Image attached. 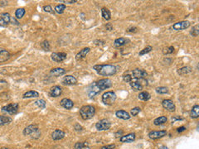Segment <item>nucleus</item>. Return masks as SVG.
Listing matches in <instances>:
<instances>
[{
	"instance_id": "c756f323",
	"label": "nucleus",
	"mask_w": 199,
	"mask_h": 149,
	"mask_svg": "<svg viewBox=\"0 0 199 149\" xmlns=\"http://www.w3.org/2000/svg\"><path fill=\"white\" fill-rule=\"evenodd\" d=\"M139 99L140 100H143V101H148L150 98H151V95L149 92L147 91H143L140 93V95H138Z\"/></svg>"
},
{
	"instance_id": "e433bc0d",
	"label": "nucleus",
	"mask_w": 199,
	"mask_h": 149,
	"mask_svg": "<svg viewBox=\"0 0 199 149\" xmlns=\"http://www.w3.org/2000/svg\"><path fill=\"white\" fill-rule=\"evenodd\" d=\"M156 92H157L158 94H160V95L167 94V93H169V89H168L167 87L161 86V87H158V88H156Z\"/></svg>"
},
{
	"instance_id": "7c9ffc66",
	"label": "nucleus",
	"mask_w": 199,
	"mask_h": 149,
	"mask_svg": "<svg viewBox=\"0 0 199 149\" xmlns=\"http://www.w3.org/2000/svg\"><path fill=\"white\" fill-rule=\"evenodd\" d=\"M101 15H102L103 18L107 20V21H109L111 18V12L109 11V9L106 8H102V9H101Z\"/></svg>"
},
{
	"instance_id": "7ed1b4c3",
	"label": "nucleus",
	"mask_w": 199,
	"mask_h": 149,
	"mask_svg": "<svg viewBox=\"0 0 199 149\" xmlns=\"http://www.w3.org/2000/svg\"><path fill=\"white\" fill-rule=\"evenodd\" d=\"M117 95L114 91H107L102 95V102L106 105H112L115 102Z\"/></svg>"
},
{
	"instance_id": "ea45409f",
	"label": "nucleus",
	"mask_w": 199,
	"mask_h": 149,
	"mask_svg": "<svg viewBox=\"0 0 199 149\" xmlns=\"http://www.w3.org/2000/svg\"><path fill=\"white\" fill-rule=\"evenodd\" d=\"M173 52H174V47L173 46H169V47L164 49V51H163V53H164V55H168V54L173 53Z\"/></svg>"
},
{
	"instance_id": "c03bdc74",
	"label": "nucleus",
	"mask_w": 199,
	"mask_h": 149,
	"mask_svg": "<svg viewBox=\"0 0 199 149\" xmlns=\"http://www.w3.org/2000/svg\"><path fill=\"white\" fill-rule=\"evenodd\" d=\"M115 148V144H110V145H106V146L102 147L101 149H114Z\"/></svg>"
},
{
	"instance_id": "cd10ccee",
	"label": "nucleus",
	"mask_w": 199,
	"mask_h": 149,
	"mask_svg": "<svg viewBox=\"0 0 199 149\" xmlns=\"http://www.w3.org/2000/svg\"><path fill=\"white\" fill-rule=\"evenodd\" d=\"M38 96H39V93L35 91V90H29V91L24 93L23 95L24 99H26V98H37Z\"/></svg>"
},
{
	"instance_id": "f8f14e48",
	"label": "nucleus",
	"mask_w": 199,
	"mask_h": 149,
	"mask_svg": "<svg viewBox=\"0 0 199 149\" xmlns=\"http://www.w3.org/2000/svg\"><path fill=\"white\" fill-rule=\"evenodd\" d=\"M10 20H11V16L9 13L8 12L0 13V26L5 27L10 23Z\"/></svg>"
},
{
	"instance_id": "6e6552de",
	"label": "nucleus",
	"mask_w": 199,
	"mask_h": 149,
	"mask_svg": "<svg viewBox=\"0 0 199 149\" xmlns=\"http://www.w3.org/2000/svg\"><path fill=\"white\" fill-rule=\"evenodd\" d=\"M189 27H190V23L188 21H181L174 23L173 25V29L175 31H181V30L188 28Z\"/></svg>"
},
{
	"instance_id": "9b49d317",
	"label": "nucleus",
	"mask_w": 199,
	"mask_h": 149,
	"mask_svg": "<svg viewBox=\"0 0 199 149\" xmlns=\"http://www.w3.org/2000/svg\"><path fill=\"white\" fill-rule=\"evenodd\" d=\"M67 57L66 53L65 52H59V53H53L52 54V60L56 62H61L65 61Z\"/></svg>"
},
{
	"instance_id": "72a5a7b5",
	"label": "nucleus",
	"mask_w": 199,
	"mask_h": 149,
	"mask_svg": "<svg viewBox=\"0 0 199 149\" xmlns=\"http://www.w3.org/2000/svg\"><path fill=\"white\" fill-rule=\"evenodd\" d=\"M66 9V5L65 4H58L55 7V12L58 14H61L63 13V12Z\"/></svg>"
},
{
	"instance_id": "c85d7f7f",
	"label": "nucleus",
	"mask_w": 199,
	"mask_h": 149,
	"mask_svg": "<svg viewBox=\"0 0 199 149\" xmlns=\"http://www.w3.org/2000/svg\"><path fill=\"white\" fill-rule=\"evenodd\" d=\"M168 121V119L166 118V116H160L157 119H155L154 121H153V123L154 125H161V124H164L165 123H167Z\"/></svg>"
},
{
	"instance_id": "20e7f679",
	"label": "nucleus",
	"mask_w": 199,
	"mask_h": 149,
	"mask_svg": "<svg viewBox=\"0 0 199 149\" xmlns=\"http://www.w3.org/2000/svg\"><path fill=\"white\" fill-rule=\"evenodd\" d=\"M23 134L26 135V136H32L33 138V135L37 136V138H39L40 136V132H39V129H38V127L37 126L36 124H32V125H29L27 128H25V129L23 130Z\"/></svg>"
},
{
	"instance_id": "a878e982",
	"label": "nucleus",
	"mask_w": 199,
	"mask_h": 149,
	"mask_svg": "<svg viewBox=\"0 0 199 149\" xmlns=\"http://www.w3.org/2000/svg\"><path fill=\"white\" fill-rule=\"evenodd\" d=\"M66 73V70L63 68H54L51 70V74H53L54 76H60Z\"/></svg>"
},
{
	"instance_id": "0eeeda50",
	"label": "nucleus",
	"mask_w": 199,
	"mask_h": 149,
	"mask_svg": "<svg viewBox=\"0 0 199 149\" xmlns=\"http://www.w3.org/2000/svg\"><path fill=\"white\" fill-rule=\"evenodd\" d=\"M111 126V122L108 120V119H106L100 120L95 124V128H96V129L98 131H106V130L110 129Z\"/></svg>"
},
{
	"instance_id": "de8ad7c7",
	"label": "nucleus",
	"mask_w": 199,
	"mask_h": 149,
	"mask_svg": "<svg viewBox=\"0 0 199 149\" xmlns=\"http://www.w3.org/2000/svg\"><path fill=\"white\" fill-rule=\"evenodd\" d=\"M75 129H76V131H82V127L80 125V124H76V126H75Z\"/></svg>"
},
{
	"instance_id": "58836bf2",
	"label": "nucleus",
	"mask_w": 199,
	"mask_h": 149,
	"mask_svg": "<svg viewBox=\"0 0 199 149\" xmlns=\"http://www.w3.org/2000/svg\"><path fill=\"white\" fill-rule=\"evenodd\" d=\"M199 34V30H198V25H196L193 30L191 31V35H193V37H198Z\"/></svg>"
},
{
	"instance_id": "79ce46f5",
	"label": "nucleus",
	"mask_w": 199,
	"mask_h": 149,
	"mask_svg": "<svg viewBox=\"0 0 199 149\" xmlns=\"http://www.w3.org/2000/svg\"><path fill=\"white\" fill-rule=\"evenodd\" d=\"M123 79L125 82H129V83H130V82L132 81V76L129 75V74H126V75L124 76Z\"/></svg>"
},
{
	"instance_id": "39448f33",
	"label": "nucleus",
	"mask_w": 199,
	"mask_h": 149,
	"mask_svg": "<svg viewBox=\"0 0 199 149\" xmlns=\"http://www.w3.org/2000/svg\"><path fill=\"white\" fill-rule=\"evenodd\" d=\"M95 85L97 86V88L100 90H105L109 88H111L112 86V81L110 80L109 78H106V79H101V80H98Z\"/></svg>"
},
{
	"instance_id": "ddd939ff",
	"label": "nucleus",
	"mask_w": 199,
	"mask_h": 149,
	"mask_svg": "<svg viewBox=\"0 0 199 149\" xmlns=\"http://www.w3.org/2000/svg\"><path fill=\"white\" fill-rule=\"evenodd\" d=\"M166 134H167V132L164 131V130H162V131H151L149 133V138L153 139V140H155V139L163 138Z\"/></svg>"
},
{
	"instance_id": "2f4dec72",
	"label": "nucleus",
	"mask_w": 199,
	"mask_h": 149,
	"mask_svg": "<svg viewBox=\"0 0 199 149\" xmlns=\"http://www.w3.org/2000/svg\"><path fill=\"white\" fill-rule=\"evenodd\" d=\"M75 149H91L86 143H76L75 144Z\"/></svg>"
},
{
	"instance_id": "c9c22d12",
	"label": "nucleus",
	"mask_w": 199,
	"mask_h": 149,
	"mask_svg": "<svg viewBox=\"0 0 199 149\" xmlns=\"http://www.w3.org/2000/svg\"><path fill=\"white\" fill-rule=\"evenodd\" d=\"M24 14H25V9L24 8H18L16 10V12H15V16L17 18H22L24 16Z\"/></svg>"
},
{
	"instance_id": "f03ea898",
	"label": "nucleus",
	"mask_w": 199,
	"mask_h": 149,
	"mask_svg": "<svg viewBox=\"0 0 199 149\" xmlns=\"http://www.w3.org/2000/svg\"><path fill=\"white\" fill-rule=\"evenodd\" d=\"M95 114V109L92 105H84L80 109V115L82 116V119L84 120H88L93 118Z\"/></svg>"
},
{
	"instance_id": "9d476101",
	"label": "nucleus",
	"mask_w": 199,
	"mask_h": 149,
	"mask_svg": "<svg viewBox=\"0 0 199 149\" xmlns=\"http://www.w3.org/2000/svg\"><path fill=\"white\" fill-rule=\"evenodd\" d=\"M148 75V73L144 70L142 69H135L132 72V76L135 78V79H144L146 78Z\"/></svg>"
},
{
	"instance_id": "49530a36",
	"label": "nucleus",
	"mask_w": 199,
	"mask_h": 149,
	"mask_svg": "<svg viewBox=\"0 0 199 149\" xmlns=\"http://www.w3.org/2000/svg\"><path fill=\"white\" fill-rule=\"evenodd\" d=\"M128 32H137V28H135V27L130 28L128 29Z\"/></svg>"
},
{
	"instance_id": "f3484780",
	"label": "nucleus",
	"mask_w": 199,
	"mask_h": 149,
	"mask_svg": "<svg viewBox=\"0 0 199 149\" xmlns=\"http://www.w3.org/2000/svg\"><path fill=\"white\" fill-rule=\"evenodd\" d=\"M65 137V132L62 130L60 129H56L54 130L52 133V138L53 140L57 141V140H61Z\"/></svg>"
},
{
	"instance_id": "a211bd4d",
	"label": "nucleus",
	"mask_w": 199,
	"mask_h": 149,
	"mask_svg": "<svg viewBox=\"0 0 199 149\" xmlns=\"http://www.w3.org/2000/svg\"><path fill=\"white\" fill-rule=\"evenodd\" d=\"M136 135L135 133H129L127 135H124L120 138V142L121 143H132L133 141H135Z\"/></svg>"
},
{
	"instance_id": "864d4df0",
	"label": "nucleus",
	"mask_w": 199,
	"mask_h": 149,
	"mask_svg": "<svg viewBox=\"0 0 199 149\" xmlns=\"http://www.w3.org/2000/svg\"><path fill=\"white\" fill-rule=\"evenodd\" d=\"M1 149H9V148H2Z\"/></svg>"
},
{
	"instance_id": "a18cd8bd",
	"label": "nucleus",
	"mask_w": 199,
	"mask_h": 149,
	"mask_svg": "<svg viewBox=\"0 0 199 149\" xmlns=\"http://www.w3.org/2000/svg\"><path fill=\"white\" fill-rule=\"evenodd\" d=\"M106 30H108V31H111L112 29H113V27H112L111 23H107L106 26Z\"/></svg>"
},
{
	"instance_id": "393cba45",
	"label": "nucleus",
	"mask_w": 199,
	"mask_h": 149,
	"mask_svg": "<svg viewBox=\"0 0 199 149\" xmlns=\"http://www.w3.org/2000/svg\"><path fill=\"white\" fill-rule=\"evenodd\" d=\"M190 116L191 118L193 119H197L199 117V105L196 104L193 107V109L191 110V113H190Z\"/></svg>"
},
{
	"instance_id": "1a4fd4ad",
	"label": "nucleus",
	"mask_w": 199,
	"mask_h": 149,
	"mask_svg": "<svg viewBox=\"0 0 199 149\" xmlns=\"http://www.w3.org/2000/svg\"><path fill=\"white\" fill-rule=\"evenodd\" d=\"M162 105L164 109H166L169 112H174L175 111V104L172 99H164L162 102Z\"/></svg>"
},
{
	"instance_id": "dca6fc26",
	"label": "nucleus",
	"mask_w": 199,
	"mask_h": 149,
	"mask_svg": "<svg viewBox=\"0 0 199 149\" xmlns=\"http://www.w3.org/2000/svg\"><path fill=\"white\" fill-rule=\"evenodd\" d=\"M60 103H61V105L63 108H65V109H71L73 108V106H74L73 101L70 100V99H66V98L62 99L61 100Z\"/></svg>"
},
{
	"instance_id": "603ef678",
	"label": "nucleus",
	"mask_w": 199,
	"mask_h": 149,
	"mask_svg": "<svg viewBox=\"0 0 199 149\" xmlns=\"http://www.w3.org/2000/svg\"><path fill=\"white\" fill-rule=\"evenodd\" d=\"M159 149H169V148H168L166 146H162V147H161V148H160Z\"/></svg>"
},
{
	"instance_id": "8fccbe9b",
	"label": "nucleus",
	"mask_w": 199,
	"mask_h": 149,
	"mask_svg": "<svg viewBox=\"0 0 199 149\" xmlns=\"http://www.w3.org/2000/svg\"><path fill=\"white\" fill-rule=\"evenodd\" d=\"M123 131L122 130H120V131H118L116 133H115V137L116 138H118V137H120V136H122V134H123Z\"/></svg>"
},
{
	"instance_id": "473e14b6",
	"label": "nucleus",
	"mask_w": 199,
	"mask_h": 149,
	"mask_svg": "<svg viewBox=\"0 0 199 149\" xmlns=\"http://www.w3.org/2000/svg\"><path fill=\"white\" fill-rule=\"evenodd\" d=\"M34 104L41 109H45V107H46V102L43 99H37V100H36L35 102H34Z\"/></svg>"
},
{
	"instance_id": "aec40b11",
	"label": "nucleus",
	"mask_w": 199,
	"mask_h": 149,
	"mask_svg": "<svg viewBox=\"0 0 199 149\" xmlns=\"http://www.w3.org/2000/svg\"><path fill=\"white\" fill-rule=\"evenodd\" d=\"M11 57L10 53L5 49H0V62H5Z\"/></svg>"
},
{
	"instance_id": "37998d69",
	"label": "nucleus",
	"mask_w": 199,
	"mask_h": 149,
	"mask_svg": "<svg viewBox=\"0 0 199 149\" xmlns=\"http://www.w3.org/2000/svg\"><path fill=\"white\" fill-rule=\"evenodd\" d=\"M43 10L45 12H53V8H52V7L50 5H46L43 7Z\"/></svg>"
},
{
	"instance_id": "4c0bfd02",
	"label": "nucleus",
	"mask_w": 199,
	"mask_h": 149,
	"mask_svg": "<svg viewBox=\"0 0 199 149\" xmlns=\"http://www.w3.org/2000/svg\"><path fill=\"white\" fill-rule=\"evenodd\" d=\"M41 47L43 48L44 51H46V52H49V51H50V44H49L48 41H44L41 43Z\"/></svg>"
},
{
	"instance_id": "3c124183",
	"label": "nucleus",
	"mask_w": 199,
	"mask_h": 149,
	"mask_svg": "<svg viewBox=\"0 0 199 149\" xmlns=\"http://www.w3.org/2000/svg\"><path fill=\"white\" fill-rule=\"evenodd\" d=\"M63 3H76V0H71V1H61Z\"/></svg>"
},
{
	"instance_id": "4468645a",
	"label": "nucleus",
	"mask_w": 199,
	"mask_h": 149,
	"mask_svg": "<svg viewBox=\"0 0 199 149\" xmlns=\"http://www.w3.org/2000/svg\"><path fill=\"white\" fill-rule=\"evenodd\" d=\"M62 93V89L58 86H54L50 89V95L52 97H58Z\"/></svg>"
},
{
	"instance_id": "423d86ee",
	"label": "nucleus",
	"mask_w": 199,
	"mask_h": 149,
	"mask_svg": "<svg viewBox=\"0 0 199 149\" xmlns=\"http://www.w3.org/2000/svg\"><path fill=\"white\" fill-rule=\"evenodd\" d=\"M18 110V103H9L7 104L5 106H3L2 108V112L6 113L8 115H15Z\"/></svg>"
},
{
	"instance_id": "5701e85b",
	"label": "nucleus",
	"mask_w": 199,
	"mask_h": 149,
	"mask_svg": "<svg viewBox=\"0 0 199 149\" xmlns=\"http://www.w3.org/2000/svg\"><path fill=\"white\" fill-rule=\"evenodd\" d=\"M12 121V118H10V117H8V116L0 115V126L8 124V123H10Z\"/></svg>"
},
{
	"instance_id": "bb28decb",
	"label": "nucleus",
	"mask_w": 199,
	"mask_h": 149,
	"mask_svg": "<svg viewBox=\"0 0 199 149\" xmlns=\"http://www.w3.org/2000/svg\"><path fill=\"white\" fill-rule=\"evenodd\" d=\"M178 74H180V75H184V74H189L192 72V68L190 66H184V67H182L180 69L178 70Z\"/></svg>"
},
{
	"instance_id": "412c9836",
	"label": "nucleus",
	"mask_w": 199,
	"mask_h": 149,
	"mask_svg": "<svg viewBox=\"0 0 199 149\" xmlns=\"http://www.w3.org/2000/svg\"><path fill=\"white\" fill-rule=\"evenodd\" d=\"M90 51H91V49H90L89 47H85V48H83L81 52H78V53L76 54V61H81L82 59L86 57V55H87L88 53L90 52Z\"/></svg>"
},
{
	"instance_id": "09e8293b",
	"label": "nucleus",
	"mask_w": 199,
	"mask_h": 149,
	"mask_svg": "<svg viewBox=\"0 0 199 149\" xmlns=\"http://www.w3.org/2000/svg\"><path fill=\"white\" fill-rule=\"evenodd\" d=\"M185 130H186V128H185V127H180V128H178V132H183V131H185Z\"/></svg>"
},
{
	"instance_id": "f257e3e1",
	"label": "nucleus",
	"mask_w": 199,
	"mask_h": 149,
	"mask_svg": "<svg viewBox=\"0 0 199 149\" xmlns=\"http://www.w3.org/2000/svg\"><path fill=\"white\" fill-rule=\"evenodd\" d=\"M93 69L100 74L103 76H111L116 74V67L113 65H95Z\"/></svg>"
},
{
	"instance_id": "2eb2a0df",
	"label": "nucleus",
	"mask_w": 199,
	"mask_h": 149,
	"mask_svg": "<svg viewBox=\"0 0 199 149\" xmlns=\"http://www.w3.org/2000/svg\"><path fill=\"white\" fill-rule=\"evenodd\" d=\"M62 83L66 86H72V85H76L77 83V80L73 75H66L63 78Z\"/></svg>"
},
{
	"instance_id": "b1692460",
	"label": "nucleus",
	"mask_w": 199,
	"mask_h": 149,
	"mask_svg": "<svg viewBox=\"0 0 199 149\" xmlns=\"http://www.w3.org/2000/svg\"><path fill=\"white\" fill-rule=\"evenodd\" d=\"M127 42H128V40H127L126 38L120 37V38H117V39L115 40V41H114V45H115V46L120 47V46H124V45H125Z\"/></svg>"
},
{
	"instance_id": "a19ab883",
	"label": "nucleus",
	"mask_w": 199,
	"mask_h": 149,
	"mask_svg": "<svg viewBox=\"0 0 199 149\" xmlns=\"http://www.w3.org/2000/svg\"><path fill=\"white\" fill-rule=\"evenodd\" d=\"M140 111H141L140 108H139V107H135V108H134V109H131V111H130V115H132V116H136V115H138Z\"/></svg>"
},
{
	"instance_id": "4be33fe9",
	"label": "nucleus",
	"mask_w": 199,
	"mask_h": 149,
	"mask_svg": "<svg viewBox=\"0 0 199 149\" xmlns=\"http://www.w3.org/2000/svg\"><path fill=\"white\" fill-rule=\"evenodd\" d=\"M130 86L132 87V89L135 90V91H140L143 90L144 86L139 81H131L130 82Z\"/></svg>"
},
{
	"instance_id": "f704fd0d",
	"label": "nucleus",
	"mask_w": 199,
	"mask_h": 149,
	"mask_svg": "<svg viewBox=\"0 0 199 149\" xmlns=\"http://www.w3.org/2000/svg\"><path fill=\"white\" fill-rule=\"evenodd\" d=\"M152 50H153L152 46H147L146 47H144L143 50H141L140 52V53H139V55H140V56H144V55H145V54H148L149 52H151Z\"/></svg>"
},
{
	"instance_id": "6ab92c4d",
	"label": "nucleus",
	"mask_w": 199,
	"mask_h": 149,
	"mask_svg": "<svg viewBox=\"0 0 199 149\" xmlns=\"http://www.w3.org/2000/svg\"><path fill=\"white\" fill-rule=\"evenodd\" d=\"M115 115L117 118L120 119H123V120H128L131 117L129 113L124 111V110H118L115 113Z\"/></svg>"
}]
</instances>
